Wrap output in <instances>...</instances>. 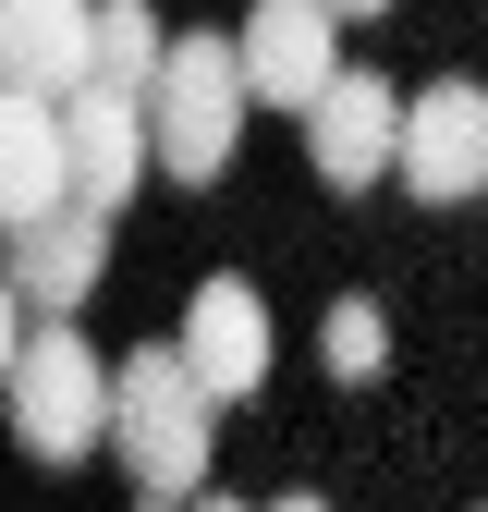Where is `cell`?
Instances as JSON below:
<instances>
[{
    "instance_id": "16",
    "label": "cell",
    "mask_w": 488,
    "mask_h": 512,
    "mask_svg": "<svg viewBox=\"0 0 488 512\" xmlns=\"http://www.w3.org/2000/svg\"><path fill=\"white\" fill-rule=\"evenodd\" d=\"M269 512H330V500H318V488H293V500H269Z\"/></svg>"
},
{
    "instance_id": "9",
    "label": "cell",
    "mask_w": 488,
    "mask_h": 512,
    "mask_svg": "<svg viewBox=\"0 0 488 512\" xmlns=\"http://www.w3.org/2000/svg\"><path fill=\"white\" fill-rule=\"evenodd\" d=\"M61 208H74V122L25 86H0V232H37Z\"/></svg>"
},
{
    "instance_id": "1",
    "label": "cell",
    "mask_w": 488,
    "mask_h": 512,
    "mask_svg": "<svg viewBox=\"0 0 488 512\" xmlns=\"http://www.w3.org/2000/svg\"><path fill=\"white\" fill-rule=\"evenodd\" d=\"M220 403L196 391V366H183L171 342H147V354H122L110 366V452H122V476H135L147 500H183V488H208V427Z\"/></svg>"
},
{
    "instance_id": "7",
    "label": "cell",
    "mask_w": 488,
    "mask_h": 512,
    "mask_svg": "<svg viewBox=\"0 0 488 512\" xmlns=\"http://www.w3.org/2000/svg\"><path fill=\"white\" fill-rule=\"evenodd\" d=\"M0 86L74 110L98 86V0H0Z\"/></svg>"
},
{
    "instance_id": "10",
    "label": "cell",
    "mask_w": 488,
    "mask_h": 512,
    "mask_svg": "<svg viewBox=\"0 0 488 512\" xmlns=\"http://www.w3.org/2000/svg\"><path fill=\"white\" fill-rule=\"evenodd\" d=\"M61 122H74V208H86V220H122V196L159 171V147H147V98L86 86Z\"/></svg>"
},
{
    "instance_id": "6",
    "label": "cell",
    "mask_w": 488,
    "mask_h": 512,
    "mask_svg": "<svg viewBox=\"0 0 488 512\" xmlns=\"http://www.w3.org/2000/svg\"><path fill=\"white\" fill-rule=\"evenodd\" d=\"M305 159H318L330 196H366L379 171H403V86L391 74H342L318 110H305Z\"/></svg>"
},
{
    "instance_id": "4",
    "label": "cell",
    "mask_w": 488,
    "mask_h": 512,
    "mask_svg": "<svg viewBox=\"0 0 488 512\" xmlns=\"http://www.w3.org/2000/svg\"><path fill=\"white\" fill-rule=\"evenodd\" d=\"M244 98H257V110H318L342 74H354V61H342V13H330V0H257V13H244Z\"/></svg>"
},
{
    "instance_id": "8",
    "label": "cell",
    "mask_w": 488,
    "mask_h": 512,
    "mask_svg": "<svg viewBox=\"0 0 488 512\" xmlns=\"http://www.w3.org/2000/svg\"><path fill=\"white\" fill-rule=\"evenodd\" d=\"M171 354L196 366V391L208 403H244V391H269V305H257V281H196V305H183V330H171Z\"/></svg>"
},
{
    "instance_id": "12",
    "label": "cell",
    "mask_w": 488,
    "mask_h": 512,
    "mask_svg": "<svg viewBox=\"0 0 488 512\" xmlns=\"http://www.w3.org/2000/svg\"><path fill=\"white\" fill-rule=\"evenodd\" d=\"M159 61H171V25L147 13V0H98V86L110 98H147Z\"/></svg>"
},
{
    "instance_id": "14",
    "label": "cell",
    "mask_w": 488,
    "mask_h": 512,
    "mask_svg": "<svg viewBox=\"0 0 488 512\" xmlns=\"http://www.w3.org/2000/svg\"><path fill=\"white\" fill-rule=\"evenodd\" d=\"M13 305H25V293H13V269H0V391H13V366H25V342H13Z\"/></svg>"
},
{
    "instance_id": "5",
    "label": "cell",
    "mask_w": 488,
    "mask_h": 512,
    "mask_svg": "<svg viewBox=\"0 0 488 512\" xmlns=\"http://www.w3.org/2000/svg\"><path fill=\"white\" fill-rule=\"evenodd\" d=\"M403 196H415V208H464V196H488V86L440 74V86L403 98Z\"/></svg>"
},
{
    "instance_id": "15",
    "label": "cell",
    "mask_w": 488,
    "mask_h": 512,
    "mask_svg": "<svg viewBox=\"0 0 488 512\" xmlns=\"http://www.w3.org/2000/svg\"><path fill=\"white\" fill-rule=\"evenodd\" d=\"M330 13H342V25H366V13H391V0H330Z\"/></svg>"
},
{
    "instance_id": "18",
    "label": "cell",
    "mask_w": 488,
    "mask_h": 512,
    "mask_svg": "<svg viewBox=\"0 0 488 512\" xmlns=\"http://www.w3.org/2000/svg\"><path fill=\"white\" fill-rule=\"evenodd\" d=\"M135 512H171V500H135Z\"/></svg>"
},
{
    "instance_id": "13",
    "label": "cell",
    "mask_w": 488,
    "mask_h": 512,
    "mask_svg": "<svg viewBox=\"0 0 488 512\" xmlns=\"http://www.w3.org/2000/svg\"><path fill=\"white\" fill-rule=\"evenodd\" d=\"M318 354H330V378H342V391H366V378L391 366V317L366 305V293H342V305L318 317Z\"/></svg>"
},
{
    "instance_id": "3",
    "label": "cell",
    "mask_w": 488,
    "mask_h": 512,
    "mask_svg": "<svg viewBox=\"0 0 488 512\" xmlns=\"http://www.w3.org/2000/svg\"><path fill=\"white\" fill-rule=\"evenodd\" d=\"M13 439L37 464H86L98 439H110V366L86 330H25V366H13Z\"/></svg>"
},
{
    "instance_id": "2",
    "label": "cell",
    "mask_w": 488,
    "mask_h": 512,
    "mask_svg": "<svg viewBox=\"0 0 488 512\" xmlns=\"http://www.w3.org/2000/svg\"><path fill=\"white\" fill-rule=\"evenodd\" d=\"M244 49L232 37H171V61H159V86H147V147H159V171L171 183H220L232 171V147H244Z\"/></svg>"
},
{
    "instance_id": "17",
    "label": "cell",
    "mask_w": 488,
    "mask_h": 512,
    "mask_svg": "<svg viewBox=\"0 0 488 512\" xmlns=\"http://www.w3.org/2000/svg\"><path fill=\"white\" fill-rule=\"evenodd\" d=\"M196 512H257V500H220V488H208V500H196Z\"/></svg>"
},
{
    "instance_id": "11",
    "label": "cell",
    "mask_w": 488,
    "mask_h": 512,
    "mask_svg": "<svg viewBox=\"0 0 488 512\" xmlns=\"http://www.w3.org/2000/svg\"><path fill=\"white\" fill-rule=\"evenodd\" d=\"M98 269H110V220H86V208H61V220L13 232V293L49 317V330H61V317L98 293Z\"/></svg>"
}]
</instances>
